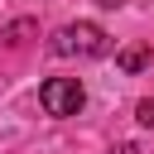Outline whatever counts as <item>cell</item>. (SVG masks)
Returning <instances> with one entry per match:
<instances>
[{
  "mask_svg": "<svg viewBox=\"0 0 154 154\" xmlns=\"http://www.w3.org/2000/svg\"><path fill=\"white\" fill-rule=\"evenodd\" d=\"M96 5H101V10H120L125 0H96Z\"/></svg>",
  "mask_w": 154,
  "mask_h": 154,
  "instance_id": "6",
  "label": "cell"
},
{
  "mask_svg": "<svg viewBox=\"0 0 154 154\" xmlns=\"http://www.w3.org/2000/svg\"><path fill=\"white\" fill-rule=\"evenodd\" d=\"M111 154H140V149H135V144H120V149H111Z\"/></svg>",
  "mask_w": 154,
  "mask_h": 154,
  "instance_id": "7",
  "label": "cell"
},
{
  "mask_svg": "<svg viewBox=\"0 0 154 154\" xmlns=\"http://www.w3.org/2000/svg\"><path fill=\"white\" fill-rule=\"evenodd\" d=\"M29 34H38V19H14V24H10L0 38H5L10 48H19V43H29Z\"/></svg>",
  "mask_w": 154,
  "mask_h": 154,
  "instance_id": "4",
  "label": "cell"
},
{
  "mask_svg": "<svg viewBox=\"0 0 154 154\" xmlns=\"http://www.w3.org/2000/svg\"><path fill=\"white\" fill-rule=\"evenodd\" d=\"M116 63H120V72H144V67H149V48H144V43H130V48L116 53Z\"/></svg>",
  "mask_w": 154,
  "mask_h": 154,
  "instance_id": "3",
  "label": "cell"
},
{
  "mask_svg": "<svg viewBox=\"0 0 154 154\" xmlns=\"http://www.w3.org/2000/svg\"><path fill=\"white\" fill-rule=\"evenodd\" d=\"M48 48H53L58 58H106V53H111V38H106L101 24L77 19V24H63V29L53 34Z\"/></svg>",
  "mask_w": 154,
  "mask_h": 154,
  "instance_id": "1",
  "label": "cell"
},
{
  "mask_svg": "<svg viewBox=\"0 0 154 154\" xmlns=\"http://www.w3.org/2000/svg\"><path fill=\"white\" fill-rule=\"evenodd\" d=\"M38 106H43L48 116L67 120V116H77V111L87 106V91H82L77 77H48V82L38 87Z\"/></svg>",
  "mask_w": 154,
  "mask_h": 154,
  "instance_id": "2",
  "label": "cell"
},
{
  "mask_svg": "<svg viewBox=\"0 0 154 154\" xmlns=\"http://www.w3.org/2000/svg\"><path fill=\"white\" fill-rule=\"evenodd\" d=\"M135 120H140V125H154V96H144V101L135 106Z\"/></svg>",
  "mask_w": 154,
  "mask_h": 154,
  "instance_id": "5",
  "label": "cell"
}]
</instances>
